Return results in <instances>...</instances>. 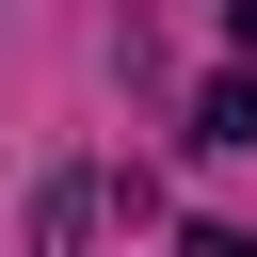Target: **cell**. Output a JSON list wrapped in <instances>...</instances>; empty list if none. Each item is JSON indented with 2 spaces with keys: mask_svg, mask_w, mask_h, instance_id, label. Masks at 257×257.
<instances>
[{
  "mask_svg": "<svg viewBox=\"0 0 257 257\" xmlns=\"http://www.w3.org/2000/svg\"><path fill=\"white\" fill-rule=\"evenodd\" d=\"M177 257H257V225H177Z\"/></svg>",
  "mask_w": 257,
  "mask_h": 257,
  "instance_id": "cell-3",
  "label": "cell"
},
{
  "mask_svg": "<svg viewBox=\"0 0 257 257\" xmlns=\"http://www.w3.org/2000/svg\"><path fill=\"white\" fill-rule=\"evenodd\" d=\"M193 145L241 161V145H257V80H209V96H193Z\"/></svg>",
  "mask_w": 257,
  "mask_h": 257,
  "instance_id": "cell-2",
  "label": "cell"
},
{
  "mask_svg": "<svg viewBox=\"0 0 257 257\" xmlns=\"http://www.w3.org/2000/svg\"><path fill=\"white\" fill-rule=\"evenodd\" d=\"M80 241H96V177H48L32 193V257H80Z\"/></svg>",
  "mask_w": 257,
  "mask_h": 257,
  "instance_id": "cell-1",
  "label": "cell"
}]
</instances>
